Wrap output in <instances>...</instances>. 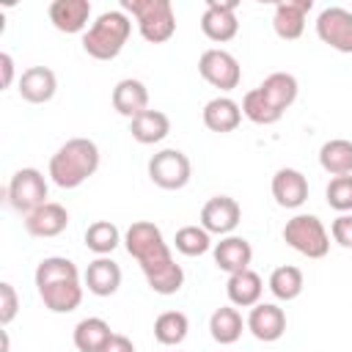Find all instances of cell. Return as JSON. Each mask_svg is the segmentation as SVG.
<instances>
[{
  "label": "cell",
  "instance_id": "29",
  "mask_svg": "<svg viewBox=\"0 0 352 352\" xmlns=\"http://www.w3.org/2000/svg\"><path fill=\"white\" fill-rule=\"evenodd\" d=\"M190 330V319L182 311H162L154 319V338L165 346H179L187 338Z\"/></svg>",
  "mask_w": 352,
  "mask_h": 352
},
{
  "label": "cell",
  "instance_id": "4",
  "mask_svg": "<svg viewBox=\"0 0 352 352\" xmlns=\"http://www.w3.org/2000/svg\"><path fill=\"white\" fill-rule=\"evenodd\" d=\"M132 33V19L129 14H124L121 8L116 11H104L96 16V22H91V28L82 33V50L96 58V60H113L121 55L124 44L129 41Z\"/></svg>",
  "mask_w": 352,
  "mask_h": 352
},
{
  "label": "cell",
  "instance_id": "2",
  "mask_svg": "<svg viewBox=\"0 0 352 352\" xmlns=\"http://www.w3.org/2000/svg\"><path fill=\"white\" fill-rule=\"evenodd\" d=\"M36 289L44 308L52 314H72L82 302L80 270L72 258H63V256H47L38 261Z\"/></svg>",
  "mask_w": 352,
  "mask_h": 352
},
{
  "label": "cell",
  "instance_id": "27",
  "mask_svg": "<svg viewBox=\"0 0 352 352\" xmlns=\"http://www.w3.org/2000/svg\"><path fill=\"white\" fill-rule=\"evenodd\" d=\"M110 336H113V330L104 319L88 316V319H80L74 327V346L80 352H102V346L110 341Z\"/></svg>",
  "mask_w": 352,
  "mask_h": 352
},
{
  "label": "cell",
  "instance_id": "5",
  "mask_svg": "<svg viewBox=\"0 0 352 352\" xmlns=\"http://www.w3.org/2000/svg\"><path fill=\"white\" fill-rule=\"evenodd\" d=\"M121 11L138 22V30L148 44H165L176 33L170 0H121Z\"/></svg>",
  "mask_w": 352,
  "mask_h": 352
},
{
  "label": "cell",
  "instance_id": "33",
  "mask_svg": "<svg viewBox=\"0 0 352 352\" xmlns=\"http://www.w3.org/2000/svg\"><path fill=\"white\" fill-rule=\"evenodd\" d=\"M173 245L182 256H204L212 248V234L204 226H182L173 236Z\"/></svg>",
  "mask_w": 352,
  "mask_h": 352
},
{
  "label": "cell",
  "instance_id": "32",
  "mask_svg": "<svg viewBox=\"0 0 352 352\" xmlns=\"http://www.w3.org/2000/svg\"><path fill=\"white\" fill-rule=\"evenodd\" d=\"M242 116L248 118V121H253V124H261V126H267V124H275V121H280V110H275L272 104H270V99L258 91V88H253V91H248L245 96H242Z\"/></svg>",
  "mask_w": 352,
  "mask_h": 352
},
{
  "label": "cell",
  "instance_id": "18",
  "mask_svg": "<svg viewBox=\"0 0 352 352\" xmlns=\"http://www.w3.org/2000/svg\"><path fill=\"white\" fill-rule=\"evenodd\" d=\"M58 91V77L47 66H30L19 77V96L30 104H44L55 96Z\"/></svg>",
  "mask_w": 352,
  "mask_h": 352
},
{
  "label": "cell",
  "instance_id": "1",
  "mask_svg": "<svg viewBox=\"0 0 352 352\" xmlns=\"http://www.w3.org/2000/svg\"><path fill=\"white\" fill-rule=\"evenodd\" d=\"M126 253L140 264L146 283L157 294H176L184 286V270L173 261L162 231L151 220H135L124 234Z\"/></svg>",
  "mask_w": 352,
  "mask_h": 352
},
{
  "label": "cell",
  "instance_id": "23",
  "mask_svg": "<svg viewBox=\"0 0 352 352\" xmlns=\"http://www.w3.org/2000/svg\"><path fill=\"white\" fill-rule=\"evenodd\" d=\"M261 292H264V283H261V275L258 272L242 270V272L228 275L226 294H228L231 305H236V308H253V305H258Z\"/></svg>",
  "mask_w": 352,
  "mask_h": 352
},
{
  "label": "cell",
  "instance_id": "21",
  "mask_svg": "<svg viewBox=\"0 0 352 352\" xmlns=\"http://www.w3.org/2000/svg\"><path fill=\"white\" fill-rule=\"evenodd\" d=\"M82 278H85V286H88L91 294H96V297H110V294H116L118 286H121V267H118L113 258H107V256H96V258L88 264V270H85Z\"/></svg>",
  "mask_w": 352,
  "mask_h": 352
},
{
  "label": "cell",
  "instance_id": "22",
  "mask_svg": "<svg viewBox=\"0 0 352 352\" xmlns=\"http://www.w3.org/2000/svg\"><path fill=\"white\" fill-rule=\"evenodd\" d=\"M201 116H204L206 129L226 135V132H234V129L239 126V121H242V107H239L231 96H214V99H209V102L204 104V113H201Z\"/></svg>",
  "mask_w": 352,
  "mask_h": 352
},
{
  "label": "cell",
  "instance_id": "11",
  "mask_svg": "<svg viewBox=\"0 0 352 352\" xmlns=\"http://www.w3.org/2000/svg\"><path fill=\"white\" fill-rule=\"evenodd\" d=\"M201 30L209 41H217V44H226L236 36L239 30V22H236V3L228 0V3H220V0H209L206 3V11L201 16Z\"/></svg>",
  "mask_w": 352,
  "mask_h": 352
},
{
  "label": "cell",
  "instance_id": "12",
  "mask_svg": "<svg viewBox=\"0 0 352 352\" xmlns=\"http://www.w3.org/2000/svg\"><path fill=\"white\" fill-rule=\"evenodd\" d=\"M239 220H242V209L231 195H214L201 209V226L217 236H228L239 226Z\"/></svg>",
  "mask_w": 352,
  "mask_h": 352
},
{
  "label": "cell",
  "instance_id": "39",
  "mask_svg": "<svg viewBox=\"0 0 352 352\" xmlns=\"http://www.w3.org/2000/svg\"><path fill=\"white\" fill-rule=\"evenodd\" d=\"M3 352H8V333L3 330Z\"/></svg>",
  "mask_w": 352,
  "mask_h": 352
},
{
  "label": "cell",
  "instance_id": "19",
  "mask_svg": "<svg viewBox=\"0 0 352 352\" xmlns=\"http://www.w3.org/2000/svg\"><path fill=\"white\" fill-rule=\"evenodd\" d=\"M113 107H116L118 116H124L129 121L138 118L140 113L148 110V91H146V85L140 80H135V77L118 80L116 88H113Z\"/></svg>",
  "mask_w": 352,
  "mask_h": 352
},
{
  "label": "cell",
  "instance_id": "37",
  "mask_svg": "<svg viewBox=\"0 0 352 352\" xmlns=\"http://www.w3.org/2000/svg\"><path fill=\"white\" fill-rule=\"evenodd\" d=\"M102 352H135V344H132L126 336L113 333V336H110V341L102 346Z\"/></svg>",
  "mask_w": 352,
  "mask_h": 352
},
{
  "label": "cell",
  "instance_id": "7",
  "mask_svg": "<svg viewBox=\"0 0 352 352\" xmlns=\"http://www.w3.org/2000/svg\"><path fill=\"white\" fill-rule=\"evenodd\" d=\"M6 198L22 214L36 212L38 206L47 204V179H44V173L38 168H19L11 176L8 187H6Z\"/></svg>",
  "mask_w": 352,
  "mask_h": 352
},
{
  "label": "cell",
  "instance_id": "26",
  "mask_svg": "<svg viewBox=\"0 0 352 352\" xmlns=\"http://www.w3.org/2000/svg\"><path fill=\"white\" fill-rule=\"evenodd\" d=\"M242 327H245L242 314H239L234 305H223V308H217V311L209 316V333H212V338H214L217 344H223V346L236 344L239 336H242Z\"/></svg>",
  "mask_w": 352,
  "mask_h": 352
},
{
  "label": "cell",
  "instance_id": "13",
  "mask_svg": "<svg viewBox=\"0 0 352 352\" xmlns=\"http://www.w3.org/2000/svg\"><path fill=\"white\" fill-rule=\"evenodd\" d=\"M314 8L311 0H286V3H278L275 11H272V30L278 38L283 41H294L302 36L305 30V16L308 11Z\"/></svg>",
  "mask_w": 352,
  "mask_h": 352
},
{
  "label": "cell",
  "instance_id": "31",
  "mask_svg": "<svg viewBox=\"0 0 352 352\" xmlns=\"http://www.w3.org/2000/svg\"><path fill=\"white\" fill-rule=\"evenodd\" d=\"M118 242H121V231L110 220H96V223H91L85 228V248L91 253H96V256L113 253L118 248Z\"/></svg>",
  "mask_w": 352,
  "mask_h": 352
},
{
  "label": "cell",
  "instance_id": "20",
  "mask_svg": "<svg viewBox=\"0 0 352 352\" xmlns=\"http://www.w3.org/2000/svg\"><path fill=\"white\" fill-rule=\"evenodd\" d=\"M91 19L88 0H52L50 3V22L60 33H80Z\"/></svg>",
  "mask_w": 352,
  "mask_h": 352
},
{
  "label": "cell",
  "instance_id": "15",
  "mask_svg": "<svg viewBox=\"0 0 352 352\" xmlns=\"http://www.w3.org/2000/svg\"><path fill=\"white\" fill-rule=\"evenodd\" d=\"M272 198L283 209H297L308 201V179L297 168H280L272 176Z\"/></svg>",
  "mask_w": 352,
  "mask_h": 352
},
{
  "label": "cell",
  "instance_id": "3",
  "mask_svg": "<svg viewBox=\"0 0 352 352\" xmlns=\"http://www.w3.org/2000/svg\"><path fill=\"white\" fill-rule=\"evenodd\" d=\"M99 170V146L88 138L66 140L50 157V179L60 190H74Z\"/></svg>",
  "mask_w": 352,
  "mask_h": 352
},
{
  "label": "cell",
  "instance_id": "35",
  "mask_svg": "<svg viewBox=\"0 0 352 352\" xmlns=\"http://www.w3.org/2000/svg\"><path fill=\"white\" fill-rule=\"evenodd\" d=\"M16 311H19L16 289H14L8 280H3V283H0V324L8 327V324L14 322V316H16Z\"/></svg>",
  "mask_w": 352,
  "mask_h": 352
},
{
  "label": "cell",
  "instance_id": "16",
  "mask_svg": "<svg viewBox=\"0 0 352 352\" xmlns=\"http://www.w3.org/2000/svg\"><path fill=\"white\" fill-rule=\"evenodd\" d=\"M66 226H69V212H66V206H60L55 201H47L36 212L25 214V231L30 236H38V239L58 236L66 231Z\"/></svg>",
  "mask_w": 352,
  "mask_h": 352
},
{
  "label": "cell",
  "instance_id": "30",
  "mask_svg": "<svg viewBox=\"0 0 352 352\" xmlns=\"http://www.w3.org/2000/svg\"><path fill=\"white\" fill-rule=\"evenodd\" d=\"M302 286H305V278H302V270L300 267H292V264H283V267H275L272 275H270V292L289 302V300H297L302 294Z\"/></svg>",
  "mask_w": 352,
  "mask_h": 352
},
{
  "label": "cell",
  "instance_id": "17",
  "mask_svg": "<svg viewBox=\"0 0 352 352\" xmlns=\"http://www.w3.org/2000/svg\"><path fill=\"white\" fill-rule=\"evenodd\" d=\"M212 256H214V264L217 270L234 275V272H242V270H250V258H253V248L245 236H223L214 248H212Z\"/></svg>",
  "mask_w": 352,
  "mask_h": 352
},
{
  "label": "cell",
  "instance_id": "6",
  "mask_svg": "<svg viewBox=\"0 0 352 352\" xmlns=\"http://www.w3.org/2000/svg\"><path fill=\"white\" fill-rule=\"evenodd\" d=\"M283 242L305 258H324L330 250V234L316 214H294L286 220Z\"/></svg>",
  "mask_w": 352,
  "mask_h": 352
},
{
  "label": "cell",
  "instance_id": "24",
  "mask_svg": "<svg viewBox=\"0 0 352 352\" xmlns=\"http://www.w3.org/2000/svg\"><path fill=\"white\" fill-rule=\"evenodd\" d=\"M258 91L270 99V104L275 110L286 113L294 104L300 85H297V77L294 74H289V72H272L270 77H264V82L258 85Z\"/></svg>",
  "mask_w": 352,
  "mask_h": 352
},
{
  "label": "cell",
  "instance_id": "38",
  "mask_svg": "<svg viewBox=\"0 0 352 352\" xmlns=\"http://www.w3.org/2000/svg\"><path fill=\"white\" fill-rule=\"evenodd\" d=\"M0 72H3L0 85H3V88H8V85L14 82V58H11L8 52H0Z\"/></svg>",
  "mask_w": 352,
  "mask_h": 352
},
{
  "label": "cell",
  "instance_id": "8",
  "mask_svg": "<svg viewBox=\"0 0 352 352\" xmlns=\"http://www.w3.org/2000/svg\"><path fill=\"white\" fill-rule=\"evenodd\" d=\"M192 176V165L184 151L162 148L148 160V179L162 190H182Z\"/></svg>",
  "mask_w": 352,
  "mask_h": 352
},
{
  "label": "cell",
  "instance_id": "25",
  "mask_svg": "<svg viewBox=\"0 0 352 352\" xmlns=\"http://www.w3.org/2000/svg\"><path fill=\"white\" fill-rule=\"evenodd\" d=\"M168 132H170V118L162 110H146L129 121V135L143 146H154L165 140Z\"/></svg>",
  "mask_w": 352,
  "mask_h": 352
},
{
  "label": "cell",
  "instance_id": "36",
  "mask_svg": "<svg viewBox=\"0 0 352 352\" xmlns=\"http://www.w3.org/2000/svg\"><path fill=\"white\" fill-rule=\"evenodd\" d=\"M330 236H333L341 248L352 250V212H349V214H338V217L333 220V226H330Z\"/></svg>",
  "mask_w": 352,
  "mask_h": 352
},
{
  "label": "cell",
  "instance_id": "28",
  "mask_svg": "<svg viewBox=\"0 0 352 352\" xmlns=\"http://www.w3.org/2000/svg\"><path fill=\"white\" fill-rule=\"evenodd\" d=\"M319 165L330 176H349L352 173V140H344V138L327 140L319 148Z\"/></svg>",
  "mask_w": 352,
  "mask_h": 352
},
{
  "label": "cell",
  "instance_id": "10",
  "mask_svg": "<svg viewBox=\"0 0 352 352\" xmlns=\"http://www.w3.org/2000/svg\"><path fill=\"white\" fill-rule=\"evenodd\" d=\"M316 36L336 52H352V11L341 6H330L316 16Z\"/></svg>",
  "mask_w": 352,
  "mask_h": 352
},
{
  "label": "cell",
  "instance_id": "14",
  "mask_svg": "<svg viewBox=\"0 0 352 352\" xmlns=\"http://www.w3.org/2000/svg\"><path fill=\"white\" fill-rule=\"evenodd\" d=\"M245 324H248V330H250L258 341L272 344V341H278V338L286 333V314H283V308H278L275 302H258V305L250 308Z\"/></svg>",
  "mask_w": 352,
  "mask_h": 352
},
{
  "label": "cell",
  "instance_id": "34",
  "mask_svg": "<svg viewBox=\"0 0 352 352\" xmlns=\"http://www.w3.org/2000/svg\"><path fill=\"white\" fill-rule=\"evenodd\" d=\"M324 195H327L330 209H336L338 214H349L352 212V173L349 176H333Z\"/></svg>",
  "mask_w": 352,
  "mask_h": 352
},
{
  "label": "cell",
  "instance_id": "9",
  "mask_svg": "<svg viewBox=\"0 0 352 352\" xmlns=\"http://www.w3.org/2000/svg\"><path fill=\"white\" fill-rule=\"evenodd\" d=\"M198 72L212 88H220V91H234L239 85V80H242L239 60L228 50H220V47H212V50H206L201 55Z\"/></svg>",
  "mask_w": 352,
  "mask_h": 352
}]
</instances>
